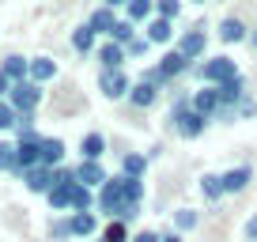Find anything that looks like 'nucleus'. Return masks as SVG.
Returning a JSON list of instances; mask_svg holds the SVG:
<instances>
[{"label":"nucleus","instance_id":"13","mask_svg":"<svg viewBox=\"0 0 257 242\" xmlns=\"http://www.w3.org/2000/svg\"><path fill=\"white\" fill-rule=\"evenodd\" d=\"M249 178H253V170L249 167H234L223 174V193H242V189L249 186Z\"/></svg>","mask_w":257,"mask_h":242},{"label":"nucleus","instance_id":"40","mask_svg":"<svg viewBox=\"0 0 257 242\" xmlns=\"http://www.w3.org/2000/svg\"><path fill=\"white\" fill-rule=\"evenodd\" d=\"M8 91H12V83H8V76L0 72V102H4V95H8Z\"/></svg>","mask_w":257,"mask_h":242},{"label":"nucleus","instance_id":"20","mask_svg":"<svg viewBox=\"0 0 257 242\" xmlns=\"http://www.w3.org/2000/svg\"><path fill=\"white\" fill-rule=\"evenodd\" d=\"M125 12H128V16H125L128 23H144V19L155 12V0H128Z\"/></svg>","mask_w":257,"mask_h":242},{"label":"nucleus","instance_id":"33","mask_svg":"<svg viewBox=\"0 0 257 242\" xmlns=\"http://www.w3.org/2000/svg\"><path fill=\"white\" fill-rule=\"evenodd\" d=\"M128 238V231H125V223L121 219H110V227H106V234H102V242H125Z\"/></svg>","mask_w":257,"mask_h":242},{"label":"nucleus","instance_id":"8","mask_svg":"<svg viewBox=\"0 0 257 242\" xmlns=\"http://www.w3.org/2000/svg\"><path fill=\"white\" fill-rule=\"evenodd\" d=\"M23 182H27L31 193H49V189H53V170L49 167H31V170H23Z\"/></svg>","mask_w":257,"mask_h":242},{"label":"nucleus","instance_id":"30","mask_svg":"<svg viewBox=\"0 0 257 242\" xmlns=\"http://www.w3.org/2000/svg\"><path fill=\"white\" fill-rule=\"evenodd\" d=\"M219 38L223 42H242L246 38V27H242L238 19H223V23H219Z\"/></svg>","mask_w":257,"mask_h":242},{"label":"nucleus","instance_id":"35","mask_svg":"<svg viewBox=\"0 0 257 242\" xmlns=\"http://www.w3.org/2000/svg\"><path fill=\"white\" fill-rule=\"evenodd\" d=\"M16 121H19V113L8 102H0V129H16Z\"/></svg>","mask_w":257,"mask_h":242},{"label":"nucleus","instance_id":"11","mask_svg":"<svg viewBox=\"0 0 257 242\" xmlns=\"http://www.w3.org/2000/svg\"><path fill=\"white\" fill-rule=\"evenodd\" d=\"M61 159H64V140L61 137H42V167L57 170Z\"/></svg>","mask_w":257,"mask_h":242},{"label":"nucleus","instance_id":"22","mask_svg":"<svg viewBox=\"0 0 257 242\" xmlns=\"http://www.w3.org/2000/svg\"><path fill=\"white\" fill-rule=\"evenodd\" d=\"M128 102H133V106H152L155 102V87L144 83V80L133 83V87H128Z\"/></svg>","mask_w":257,"mask_h":242},{"label":"nucleus","instance_id":"17","mask_svg":"<svg viewBox=\"0 0 257 242\" xmlns=\"http://www.w3.org/2000/svg\"><path fill=\"white\" fill-rule=\"evenodd\" d=\"M185 68H189V61H185V57L178 53V49H170V53H167V57H163V61H159V72L167 76V80H174V76H182Z\"/></svg>","mask_w":257,"mask_h":242},{"label":"nucleus","instance_id":"28","mask_svg":"<svg viewBox=\"0 0 257 242\" xmlns=\"http://www.w3.org/2000/svg\"><path fill=\"white\" fill-rule=\"evenodd\" d=\"M133 38H137V23H128V19H117V27H113L110 42H117V46H128Z\"/></svg>","mask_w":257,"mask_h":242},{"label":"nucleus","instance_id":"36","mask_svg":"<svg viewBox=\"0 0 257 242\" xmlns=\"http://www.w3.org/2000/svg\"><path fill=\"white\" fill-rule=\"evenodd\" d=\"M148 49H152V42H148V38H133V42L125 46V57H144Z\"/></svg>","mask_w":257,"mask_h":242},{"label":"nucleus","instance_id":"31","mask_svg":"<svg viewBox=\"0 0 257 242\" xmlns=\"http://www.w3.org/2000/svg\"><path fill=\"white\" fill-rule=\"evenodd\" d=\"M178 12H182V0H155V16L159 19H170V23H174Z\"/></svg>","mask_w":257,"mask_h":242},{"label":"nucleus","instance_id":"27","mask_svg":"<svg viewBox=\"0 0 257 242\" xmlns=\"http://www.w3.org/2000/svg\"><path fill=\"white\" fill-rule=\"evenodd\" d=\"M91 204H95V193H91L87 186H80V182H76V186H72V208H76V212H91Z\"/></svg>","mask_w":257,"mask_h":242},{"label":"nucleus","instance_id":"39","mask_svg":"<svg viewBox=\"0 0 257 242\" xmlns=\"http://www.w3.org/2000/svg\"><path fill=\"white\" fill-rule=\"evenodd\" d=\"M133 242H159V234H155V231H140Z\"/></svg>","mask_w":257,"mask_h":242},{"label":"nucleus","instance_id":"18","mask_svg":"<svg viewBox=\"0 0 257 242\" xmlns=\"http://www.w3.org/2000/svg\"><path fill=\"white\" fill-rule=\"evenodd\" d=\"M144 38L148 42H170V34H174V23H170V19H159V16H155V19H148V27H144Z\"/></svg>","mask_w":257,"mask_h":242},{"label":"nucleus","instance_id":"41","mask_svg":"<svg viewBox=\"0 0 257 242\" xmlns=\"http://www.w3.org/2000/svg\"><path fill=\"white\" fill-rule=\"evenodd\" d=\"M121 4H128V0H102V8H121Z\"/></svg>","mask_w":257,"mask_h":242},{"label":"nucleus","instance_id":"37","mask_svg":"<svg viewBox=\"0 0 257 242\" xmlns=\"http://www.w3.org/2000/svg\"><path fill=\"white\" fill-rule=\"evenodd\" d=\"M49 231H53V238H68V234H72V223H68V219H57Z\"/></svg>","mask_w":257,"mask_h":242},{"label":"nucleus","instance_id":"42","mask_svg":"<svg viewBox=\"0 0 257 242\" xmlns=\"http://www.w3.org/2000/svg\"><path fill=\"white\" fill-rule=\"evenodd\" d=\"M159 242H182V234H159Z\"/></svg>","mask_w":257,"mask_h":242},{"label":"nucleus","instance_id":"6","mask_svg":"<svg viewBox=\"0 0 257 242\" xmlns=\"http://www.w3.org/2000/svg\"><path fill=\"white\" fill-rule=\"evenodd\" d=\"M204 46H208V38H204V27H193V31L182 34V42H178V53L185 57V61H193V57H201Z\"/></svg>","mask_w":257,"mask_h":242},{"label":"nucleus","instance_id":"24","mask_svg":"<svg viewBox=\"0 0 257 242\" xmlns=\"http://www.w3.org/2000/svg\"><path fill=\"white\" fill-rule=\"evenodd\" d=\"M121 193H125L128 204H140V201H144V182H140V178H125V174H121Z\"/></svg>","mask_w":257,"mask_h":242},{"label":"nucleus","instance_id":"14","mask_svg":"<svg viewBox=\"0 0 257 242\" xmlns=\"http://www.w3.org/2000/svg\"><path fill=\"white\" fill-rule=\"evenodd\" d=\"M0 72L8 76V83H23V80H27V72H31V61H23V57H4Z\"/></svg>","mask_w":257,"mask_h":242},{"label":"nucleus","instance_id":"34","mask_svg":"<svg viewBox=\"0 0 257 242\" xmlns=\"http://www.w3.org/2000/svg\"><path fill=\"white\" fill-rule=\"evenodd\" d=\"M0 170H16V144L0 140Z\"/></svg>","mask_w":257,"mask_h":242},{"label":"nucleus","instance_id":"7","mask_svg":"<svg viewBox=\"0 0 257 242\" xmlns=\"http://www.w3.org/2000/svg\"><path fill=\"white\" fill-rule=\"evenodd\" d=\"M76 182H80V186H87V189H102V186H106L102 163H87V159H83L80 167H76Z\"/></svg>","mask_w":257,"mask_h":242},{"label":"nucleus","instance_id":"44","mask_svg":"<svg viewBox=\"0 0 257 242\" xmlns=\"http://www.w3.org/2000/svg\"><path fill=\"white\" fill-rule=\"evenodd\" d=\"M201 4H204V0H201Z\"/></svg>","mask_w":257,"mask_h":242},{"label":"nucleus","instance_id":"38","mask_svg":"<svg viewBox=\"0 0 257 242\" xmlns=\"http://www.w3.org/2000/svg\"><path fill=\"white\" fill-rule=\"evenodd\" d=\"M246 238H249V242H257V216H249V219H246Z\"/></svg>","mask_w":257,"mask_h":242},{"label":"nucleus","instance_id":"3","mask_svg":"<svg viewBox=\"0 0 257 242\" xmlns=\"http://www.w3.org/2000/svg\"><path fill=\"white\" fill-rule=\"evenodd\" d=\"M42 102V91H38V83H31V80H23V83H12V91H8V106L16 113H34V106Z\"/></svg>","mask_w":257,"mask_h":242},{"label":"nucleus","instance_id":"23","mask_svg":"<svg viewBox=\"0 0 257 242\" xmlns=\"http://www.w3.org/2000/svg\"><path fill=\"white\" fill-rule=\"evenodd\" d=\"M144 170H148V159H144V155L128 152L125 159H121V174H125V178H140Z\"/></svg>","mask_w":257,"mask_h":242},{"label":"nucleus","instance_id":"10","mask_svg":"<svg viewBox=\"0 0 257 242\" xmlns=\"http://www.w3.org/2000/svg\"><path fill=\"white\" fill-rule=\"evenodd\" d=\"M98 61H102V72H121V65H125V46L106 42V46L98 49Z\"/></svg>","mask_w":257,"mask_h":242},{"label":"nucleus","instance_id":"2","mask_svg":"<svg viewBox=\"0 0 257 242\" xmlns=\"http://www.w3.org/2000/svg\"><path fill=\"white\" fill-rule=\"evenodd\" d=\"M197 76H201L208 87H223L227 80H234V76H238V68H234L231 57H208L204 65H197Z\"/></svg>","mask_w":257,"mask_h":242},{"label":"nucleus","instance_id":"5","mask_svg":"<svg viewBox=\"0 0 257 242\" xmlns=\"http://www.w3.org/2000/svg\"><path fill=\"white\" fill-rule=\"evenodd\" d=\"M128 87H133V83H128L125 72H102L98 76V91H102L106 98H125Z\"/></svg>","mask_w":257,"mask_h":242},{"label":"nucleus","instance_id":"15","mask_svg":"<svg viewBox=\"0 0 257 242\" xmlns=\"http://www.w3.org/2000/svg\"><path fill=\"white\" fill-rule=\"evenodd\" d=\"M53 76H57V65L49 61V57H34L31 61V72H27L31 83H46V80H53Z\"/></svg>","mask_w":257,"mask_h":242},{"label":"nucleus","instance_id":"4","mask_svg":"<svg viewBox=\"0 0 257 242\" xmlns=\"http://www.w3.org/2000/svg\"><path fill=\"white\" fill-rule=\"evenodd\" d=\"M31 167H42V137L38 140H19L16 144V174Z\"/></svg>","mask_w":257,"mask_h":242},{"label":"nucleus","instance_id":"21","mask_svg":"<svg viewBox=\"0 0 257 242\" xmlns=\"http://www.w3.org/2000/svg\"><path fill=\"white\" fill-rule=\"evenodd\" d=\"M72 234H95L98 231V219H95V212H72Z\"/></svg>","mask_w":257,"mask_h":242},{"label":"nucleus","instance_id":"1","mask_svg":"<svg viewBox=\"0 0 257 242\" xmlns=\"http://www.w3.org/2000/svg\"><path fill=\"white\" fill-rule=\"evenodd\" d=\"M98 208L110 219H121V223H125V219H133L140 212V204L125 201V193H121V174H117V178H106V186L98 189Z\"/></svg>","mask_w":257,"mask_h":242},{"label":"nucleus","instance_id":"16","mask_svg":"<svg viewBox=\"0 0 257 242\" xmlns=\"http://www.w3.org/2000/svg\"><path fill=\"white\" fill-rule=\"evenodd\" d=\"M87 27L95 34H113V27H117V16H113V8H98L95 16L87 19Z\"/></svg>","mask_w":257,"mask_h":242},{"label":"nucleus","instance_id":"26","mask_svg":"<svg viewBox=\"0 0 257 242\" xmlns=\"http://www.w3.org/2000/svg\"><path fill=\"white\" fill-rule=\"evenodd\" d=\"M72 46L80 49V53H91V49H95V31H91L87 23L76 27V31H72Z\"/></svg>","mask_w":257,"mask_h":242},{"label":"nucleus","instance_id":"25","mask_svg":"<svg viewBox=\"0 0 257 242\" xmlns=\"http://www.w3.org/2000/svg\"><path fill=\"white\" fill-rule=\"evenodd\" d=\"M46 197H49V208H57V212H61V208H72V186H53Z\"/></svg>","mask_w":257,"mask_h":242},{"label":"nucleus","instance_id":"43","mask_svg":"<svg viewBox=\"0 0 257 242\" xmlns=\"http://www.w3.org/2000/svg\"><path fill=\"white\" fill-rule=\"evenodd\" d=\"M253 46H257V31H253Z\"/></svg>","mask_w":257,"mask_h":242},{"label":"nucleus","instance_id":"9","mask_svg":"<svg viewBox=\"0 0 257 242\" xmlns=\"http://www.w3.org/2000/svg\"><path fill=\"white\" fill-rule=\"evenodd\" d=\"M193 110H197V113H201V117H216V110H219V91L216 87H204V91H197V95H193Z\"/></svg>","mask_w":257,"mask_h":242},{"label":"nucleus","instance_id":"12","mask_svg":"<svg viewBox=\"0 0 257 242\" xmlns=\"http://www.w3.org/2000/svg\"><path fill=\"white\" fill-rule=\"evenodd\" d=\"M102 152H106V137H102V133H87V137L80 140V155L87 163H98V159H102Z\"/></svg>","mask_w":257,"mask_h":242},{"label":"nucleus","instance_id":"19","mask_svg":"<svg viewBox=\"0 0 257 242\" xmlns=\"http://www.w3.org/2000/svg\"><path fill=\"white\" fill-rule=\"evenodd\" d=\"M242 76H234V80H227L223 87H216L219 91V106H234V102H242Z\"/></svg>","mask_w":257,"mask_h":242},{"label":"nucleus","instance_id":"29","mask_svg":"<svg viewBox=\"0 0 257 242\" xmlns=\"http://www.w3.org/2000/svg\"><path fill=\"white\" fill-rule=\"evenodd\" d=\"M201 193L208 197V201L223 197V174H204V178H201Z\"/></svg>","mask_w":257,"mask_h":242},{"label":"nucleus","instance_id":"32","mask_svg":"<svg viewBox=\"0 0 257 242\" xmlns=\"http://www.w3.org/2000/svg\"><path fill=\"white\" fill-rule=\"evenodd\" d=\"M174 227L178 231H193V227H197V212L193 208H178L174 212Z\"/></svg>","mask_w":257,"mask_h":242}]
</instances>
